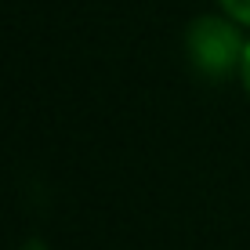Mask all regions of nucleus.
<instances>
[{
  "mask_svg": "<svg viewBox=\"0 0 250 250\" xmlns=\"http://www.w3.org/2000/svg\"><path fill=\"white\" fill-rule=\"evenodd\" d=\"M188 51H192V58L200 62L203 69H229L232 58H243V51H239V37L229 29V25L214 22V19H203L192 25V33H188Z\"/></svg>",
  "mask_w": 250,
  "mask_h": 250,
  "instance_id": "1",
  "label": "nucleus"
},
{
  "mask_svg": "<svg viewBox=\"0 0 250 250\" xmlns=\"http://www.w3.org/2000/svg\"><path fill=\"white\" fill-rule=\"evenodd\" d=\"M221 7H225L236 22H247L250 25V0H221Z\"/></svg>",
  "mask_w": 250,
  "mask_h": 250,
  "instance_id": "2",
  "label": "nucleus"
},
{
  "mask_svg": "<svg viewBox=\"0 0 250 250\" xmlns=\"http://www.w3.org/2000/svg\"><path fill=\"white\" fill-rule=\"evenodd\" d=\"M243 83H247V91H250V44L243 51Z\"/></svg>",
  "mask_w": 250,
  "mask_h": 250,
  "instance_id": "3",
  "label": "nucleus"
},
{
  "mask_svg": "<svg viewBox=\"0 0 250 250\" xmlns=\"http://www.w3.org/2000/svg\"><path fill=\"white\" fill-rule=\"evenodd\" d=\"M22 250H47V247H44V243H25Z\"/></svg>",
  "mask_w": 250,
  "mask_h": 250,
  "instance_id": "4",
  "label": "nucleus"
}]
</instances>
